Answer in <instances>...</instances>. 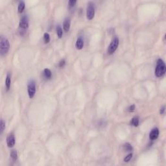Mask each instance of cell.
<instances>
[{
	"label": "cell",
	"mask_w": 166,
	"mask_h": 166,
	"mask_svg": "<svg viewBox=\"0 0 166 166\" xmlns=\"http://www.w3.org/2000/svg\"><path fill=\"white\" fill-rule=\"evenodd\" d=\"M65 64H66V61H65V60L64 59L61 60L60 61L59 64H58V66H59V67H64V66Z\"/></svg>",
	"instance_id": "cell-23"
},
{
	"label": "cell",
	"mask_w": 166,
	"mask_h": 166,
	"mask_svg": "<svg viewBox=\"0 0 166 166\" xmlns=\"http://www.w3.org/2000/svg\"><path fill=\"white\" fill-rule=\"evenodd\" d=\"M5 128V122L3 121V119H1L0 121V130H1V134L3 132V130Z\"/></svg>",
	"instance_id": "cell-19"
},
{
	"label": "cell",
	"mask_w": 166,
	"mask_h": 166,
	"mask_svg": "<svg viewBox=\"0 0 166 166\" xmlns=\"http://www.w3.org/2000/svg\"><path fill=\"white\" fill-rule=\"evenodd\" d=\"M165 110H166V107H165V106H163L162 108H161L160 110V114H164Z\"/></svg>",
	"instance_id": "cell-24"
},
{
	"label": "cell",
	"mask_w": 166,
	"mask_h": 166,
	"mask_svg": "<svg viewBox=\"0 0 166 166\" xmlns=\"http://www.w3.org/2000/svg\"><path fill=\"white\" fill-rule=\"evenodd\" d=\"M10 157L12 158L13 161H16L18 158V153L16 150H12V152L10 153Z\"/></svg>",
	"instance_id": "cell-16"
},
{
	"label": "cell",
	"mask_w": 166,
	"mask_h": 166,
	"mask_svg": "<svg viewBox=\"0 0 166 166\" xmlns=\"http://www.w3.org/2000/svg\"><path fill=\"white\" fill-rule=\"evenodd\" d=\"M10 84H11V75L10 73H8L5 80V86L7 88V90H8L10 89Z\"/></svg>",
	"instance_id": "cell-11"
},
{
	"label": "cell",
	"mask_w": 166,
	"mask_h": 166,
	"mask_svg": "<svg viewBox=\"0 0 166 166\" xmlns=\"http://www.w3.org/2000/svg\"><path fill=\"white\" fill-rule=\"evenodd\" d=\"M56 31H57V36H58V38H62V35H63V31H62V29L61 28V27L60 25L57 26Z\"/></svg>",
	"instance_id": "cell-15"
},
{
	"label": "cell",
	"mask_w": 166,
	"mask_h": 166,
	"mask_svg": "<svg viewBox=\"0 0 166 166\" xmlns=\"http://www.w3.org/2000/svg\"><path fill=\"white\" fill-rule=\"evenodd\" d=\"M71 25V20L70 18H66L63 23V29L66 32L69 31Z\"/></svg>",
	"instance_id": "cell-10"
},
{
	"label": "cell",
	"mask_w": 166,
	"mask_h": 166,
	"mask_svg": "<svg viewBox=\"0 0 166 166\" xmlns=\"http://www.w3.org/2000/svg\"><path fill=\"white\" fill-rule=\"evenodd\" d=\"M132 156H133L132 153H130V154H127V155L124 157V159H123L124 162H129V161L132 159Z\"/></svg>",
	"instance_id": "cell-20"
},
{
	"label": "cell",
	"mask_w": 166,
	"mask_h": 166,
	"mask_svg": "<svg viewBox=\"0 0 166 166\" xmlns=\"http://www.w3.org/2000/svg\"><path fill=\"white\" fill-rule=\"evenodd\" d=\"M44 77L47 79H50L52 76V73L51 71V70L48 69V68H46L44 70Z\"/></svg>",
	"instance_id": "cell-13"
},
{
	"label": "cell",
	"mask_w": 166,
	"mask_h": 166,
	"mask_svg": "<svg viewBox=\"0 0 166 166\" xmlns=\"http://www.w3.org/2000/svg\"><path fill=\"white\" fill-rule=\"evenodd\" d=\"M83 46H84V39L81 36H80L77 40V42L75 43V47L77 49L80 50L83 49Z\"/></svg>",
	"instance_id": "cell-9"
},
{
	"label": "cell",
	"mask_w": 166,
	"mask_h": 166,
	"mask_svg": "<svg viewBox=\"0 0 166 166\" xmlns=\"http://www.w3.org/2000/svg\"><path fill=\"white\" fill-rule=\"evenodd\" d=\"M29 27V19L28 17L26 15L23 16L22 18H21L20 23H19V29L21 34H23L25 33L27 29Z\"/></svg>",
	"instance_id": "cell-3"
},
{
	"label": "cell",
	"mask_w": 166,
	"mask_h": 166,
	"mask_svg": "<svg viewBox=\"0 0 166 166\" xmlns=\"http://www.w3.org/2000/svg\"><path fill=\"white\" fill-rule=\"evenodd\" d=\"M139 122H140L139 117L137 116H135L131 120L130 124H132V126H134V127H137L139 125Z\"/></svg>",
	"instance_id": "cell-12"
},
{
	"label": "cell",
	"mask_w": 166,
	"mask_h": 166,
	"mask_svg": "<svg viewBox=\"0 0 166 166\" xmlns=\"http://www.w3.org/2000/svg\"><path fill=\"white\" fill-rule=\"evenodd\" d=\"M159 136V130L158 128L153 129L149 134V138L151 140H155L158 138Z\"/></svg>",
	"instance_id": "cell-8"
},
{
	"label": "cell",
	"mask_w": 166,
	"mask_h": 166,
	"mask_svg": "<svg viewBox=\"0 0 166 166\" xmlns=\"http://www.w3.org/2000/svg\"><path fill=\"white\" fill-rule=\"evenodd\" d=\"M135 108H136V106L135 104H132L128 108V111L130 112H132L135 110Z\"/></svg>",
	"instance_id": "cell-22"
},
{
	"label": "cell",
	"mask_w": 166,
	"mask_h": 166,
	"mask_svg": "<svg viewBox=\"0 0 166 166\" xmlns=\"http://www.w3.org/2000/svg\"><path fill=\"white\" fill-rule=\"evenodd\" d=\"M44 40L46 44H48L50 42V35L48 33H45L44 34Z\"/></svg>",
	"instance_id": "cell-17"
},
{
	"label": "cell",
	"mask_w": 166,
	"mask_h": 166,
	"mask_svg": "<svg viewBox=\"0 0 166 166\" xmlns=\"http://www.w3.org/2000/svg\"><path fill=\"white\" fill-rule=\"evenodd\" d=\"M95 16V5L93 2H89L86 9V17L88 20H92Z\"/></svg>",
	"instance_id": "cell-6"
},
{
	"label": "cell",
	"mask_w": 166,
	"mask_h": 166,
	"mask_svg": "<svg viewBox=\"0 0 166 166\" xmlns=\"http://www.w3.org/2000/svg\"><path fill=\"white\" fill-rule=\"evenodd\" d=\"M16 143L15 137L13 133H10L7 137V145L8 147H12L14 146Z\"/></svg>",
	"instance_id": "cell-7"
},
{
	"label": "cell",
	"mask_w": 166,
	"mask_h": 166,
	"mask_svg": "<svg viewBox=\"0 0 166 166\" xmlns=\"http://www.w3.org/2000/svg\"><path fill=\"white\" fill-rule=\"evenodd\" d=\"M123 147H124V149L127 150V151H131L133 149L132 145H130V143H128L123 145Z\"/></svg>",
	"instance_id": "cell-18"
},
{
	"label": "cell",
	"mask_w": 166,
	"mask_h": 166,
	"mask_svg": "<svg viewBox=\"0 0 166 166\" xmlns=\"http://www.w3.org/2000/svg\"><path fill=\"white\" fill-rule=\"evenodd\" d=\"M166 66L165 64V62L161 58L157 60V64H156V67L155 69V75L157 77H162L165 73H166Z\"/></svg>",
	"instance_id": "cell-1"
},
{
	"label": "cell",
	"mask_w": 166,
	"mask_h": 166,
	"mask_svg": "<svg viewBox=\"0 0 166 166\" xmlns=\"http://www.w3.org/2000/svg\"><path fill=\"white\" fill-rule=\"evenodd\" d=\"M10 48L9 42L6 37L3 36H1L0 39V53L1 55H4L7 54Z\"/></svg>",
	"instance_id": "cell-2"
},
{
	"label": "cell",
	"mask_w": 166,
	"mask_h": 166,
	"mask_svg": "<svg viewBox=\"0 0 166 166\" xmlns=\"http://www.w3.org/2000/svg\"><path fill=\"white\" fill-rule=\"evenodd\" d=\"M36 82L34 80H31L27 85V92L29 98H33L36 93Z\"/></svg>",
	"instance_id": "cell-4"
},
{
	"label": "cell",
	"mask_w": 166,
	"mask_h": 166,
	"mask_svg": "<svg viewBox=\"0 0 166 166\" xmlns=\"http://www.w3.org/2000/svg\"><path fill=\"white\" fill-rule=\"evenodd\" d=\"M76 3H77V1H75V0H70V1H68V5H69V7H70V8L74 7L75 4H76Z\"/></svg>",
	"instance_id": "cell-21"
},
{
	"label": "cell",
	"mask_w": 166,
	"mask_h": 166,
	"mask_svg": "<svg viewBox=\"0 0 166 166\" xmlns=\"http://www.w3.org/2000/svg\"><path fill=\"white\" fill-rule=\"evenodd\" d=\"M25 7V4L24 1H20V2L19 3V4H18V12H20V13L22 12L23 11V10H24Z\"/></svg>",
	"instance_id": "cell-14"
},
{
	"label": "cell",
	"mask_w": 166,
	"mask_h": 166,
	"mask_svg": "<svg viewBox=\"0 0 166 166\" xmlns=\"http://www.w3.org/2000/svg\"><path fill=\"white\" fill-rule=\"evenodd\" d=\"M119 39L117 37H114L113 40H112L110 44L108 47V53L109 54H112L116 51L117 47L119 46Z\"/></svg>",
	"instance_id": "cell-5"
}]
</instances>
